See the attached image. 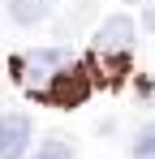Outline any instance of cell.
I'll return each instance as SVG.
<instances>
[{"mask_svg": "<svg viewBox=\"0 0 155 159\" xmlns=\"http://www.w3.org/2000/svg\"><path fill=\"white\" fill-rule=\"evenodd\" d=\"M65 65V52L60 48H35V52H22L9 60V69H13V82H22L30 95H39L43 86H48V78Z\"/></svg>", "mask_w": 155, "mask_h": 159, "instance_id": "cell-1", "label": "cell"}, {"mask_svg": "<svg viewBox=\"0 0 155 159\" xmlns=\"http://www.w3.org/2000/svg\"><path fill=\"white\" fill-rule=\"evenodd\" d=\"M86 95H91V69L86 65H73V69L60 65L48 78V86L39 90V99H48L56 107H78V103H86Z\"/></svg>", "mask_w": 155, "mask_h": 159, "instance_id": "cell-2", "label": "cell"}, {"mask_svg": "<svg viewBox=\"0 0 155 159\" xmlns=\"http://www.w3.org/2000/svg\"><path fill=\"white\" fill-rule=\"evenodd\" d=\"M30 146V116L4 112L0 116V159H22Z\"/></svg>", "mask_w": 155, "mask_h": 159, "instance_id": "cell-3", "label": "cell"}, {"mask_svg": "<svg viewBox=\"0 0 155 159\" xmlns=\"http://www.w3.org/2000/svg\"><path fill=\"white\" fill-rule=\"evenodd\" d=\"M129 39H134V22H129L125 13H116V17H108L95 34V48L99 52H129Z\"/></svg>", "mask_w": 155, "mask_h": 159, "instance_id": "cell-4", "label": "cell"}, {"mask_svg": "<svg viewBox=\"0 0 155 159\" xmlns=\"http://www.w3.org/2000/svg\"><path fill=\"white\" fill-rule=\"evenodd\" d=\"M9 13L17 26H35L48 17V0H9Z\"/></svg>", "mask_w": 155, "mask_h": 159, "instance_id": "cell-5", "label": "cell"}, {"mask_svg": "<svg viewBox=\"0 0 155 159\" xmlns=\"http://www.w3.org/2000/svg\"><path fill=\"white\" fill-rule=\"evenodd\" d=\"M134 159H155V120L138 129V138H134Z\"/></svg>", "mask_w": 155, "mask_h": 159, "instance_id": "cell-6", "label": "cell"}, {"mask_svg": "<svg viewBox=\"0 0 155 159\" xmlns=\"http://www.w3.org/2000/svg\"><path fill=\"white\" fill-rule=\"evenodd\" d=\"M35 159H73V146H69V138H48Z\"/></svg>", "mask_w": 155, "mask_h": 159, "instance_id": "cell-7", "label": "cell"}, {"mask_svg": "<svg viewBox=\"0 0 155 159\" xmlns=\"http://www.w3.org/2000/svg\"><path fill=\"white\" fill-rule=\"evenodd\" d=\"M142 22H147V26L155 30V4H147V13H142Z\"/></svg>", "mask_w": 155, "mask_h": 159, "instance_id": "cell-8", "label": "cell"}]
</instances>
